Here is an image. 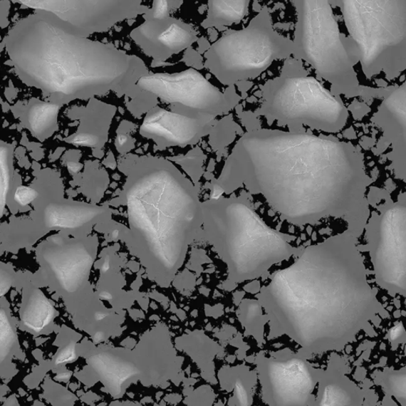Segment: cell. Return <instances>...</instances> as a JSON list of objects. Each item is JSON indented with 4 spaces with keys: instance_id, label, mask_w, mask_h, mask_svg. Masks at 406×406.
Segmentation results:
<instances>
[{
    "instance_id": "8992f818",
    "label": "cell",
    "mask_w": 406,
    "mask_h": 406,
    "mask_svg": "<svg viewBox=\"0 0 406 406\" xmlns=\"http://www.w3.org/2000/svg\"><path fill=\"white\" fill-rule=\"evenodd\" d=\"M293 4L296 11L293 56L330 83L334 95H359L355 48L351 38L340 33L330 3L299 0Z\"/></svg>"
},
{
    "instance_id": "5bb4252c",
    "label": "cell",
    "mask_w": 406,
    "mask_h": 406,
    "mask_svg": "<svg viewBox=\"0 0 406 406\" xmlns=\"http://www.w3.org/2000/svg\"><path fill=\"white\" fill-rule=\"evenodd\" d=\"M213 118H195L164 109L152 112L145 119L142 132L165 146L194 145L212 127Z\"/></svg>"
},
{
    "instance_id": "e0dca14e",
    "label": "cell",
    "mask_w": 406,
    "mask_h": 406,
    "mask_svg": "<svg viewBox=\"0 0 406 406\" xmlns=\"http://www.w3.org/2000/svg\"><path fill=\"white\" fill-rule=\"evenodd\" d=\"M250 2L243 1H209L207 4V24L213 26H225L237 24L246 17Z\"/></svg>"
},
{
    "instance_id": "52a82bcc",
    "label": "cell",
    "mask_w": 406,
    "mask_h": 406,
    "mask_svg": "<svg viewBox=\"0 0 406 406\" xmlns=\"http://www.w3.org/2000/svg\"><path fill=\"white\" fill-rule=\"evenodd\" d=\"M357 58L368 78L393 79L406 68L405 1H340Z\"/></svg>"
},
{
    "instance_id": "7a4b0ae2",
    "label": "cell",
    "mask_w": 406,
    "mask_h": 406,
    "mask_svg": "<svg viewBox=\"0 0 406 406\" xmlns=\"http://www.w3.org/2000/svg\"><path fill=\"white\" fill-rule=\"evenodd\" d=\"M259 301L273 324L305 345L344 347L373 318L375 290L351 236L311 244L272 273Z\"/></svg>"
},
{
    "instance_id": "9a60e30c",
    "label": "cell",
    "mask_w": 406,
    "mask_h": 406,
    "mask_svg": "<svg viewBox=\"0 0 406 406\" xmlns=\"http://www.w3.org/2000/svg\"><path fill=\"white\" fill-rule=\"evenodd\" d=\"M147 26L148 29H144V32L150 33L148 39L165 58L187 50L198 40L192 28L179 20L153 19Z\"/></svg>"
},
{
    "instance_id": "4fadbf2b",
    "label": "cell",
    "mask_w": 406,
    "mask_h": 406,
    "mask_svg": "<svg viewBox=\"0 0 406 406\" xmlns=\"http://www.w3.org/2000/svg\"><path fill=\"white\" fill-rule=\"evenodd\" d=\"M374 122L388 145L389 158L396 177L406 181V78L385 95Z\"/></svg>"
},
{
    "instance_id": "8fae6325",
    "label": "cell",
    "mask_w": 406,
    "mask_h": 406,
    "mask_svg": "<svg viewBox=\"0 0 406 406\" xmlns=\"http://www.w3.org/2000/svg\"><path fill=\"white\" fill-rule=\"evenodd\" d=\"M137 83L145 92L179 108L182 115L214 118L230 109L226 95L194 68L143 76Z\"/></svg>"
},
{
    "instance_id": "d6986e66",
    "label": "cell",
    "mask_w": 406,
    "mask_h": 406,
    "mask_svg": "<svg viewBox=\"0 0 406 406\" xmlns=\"http://www.w3.org/2000/svg\"><path fill=\"white\" fill-rule=\"evenodd\" d=\"M53 316V308L46 297L35 296L24 313L25 325L32 330L39 331L50 323Z\"/></svg>"
},
{
    "instance_id": "4316f807",
    "label": "cell",
    "mask_w": 406,
    "mask_h": 406,
    "mask_svg": "<svg viewBox=\"0 0 406 406\" xmlns=\"http://www.w3.org/2000/svg\"><path fill=\"white\" fill-rule=\"evenodd\" d=\"M67 167L68 171L73 174L78 173L82 169L81 165L76 162H68Z\"/></svg>"
},
{
    "instance_id": "484cf974",
    "label": "cell",
    "mask_w": 406,
    "mask_h": 406,
    "mask_svg": "<svg viewBox=\"0 0 406 406\" xmlns=\"http://www.w3.org/2000/svg\"><path fill=\"white\" fill-rule=\"evenodd\" d=\"M402 330L400 327H395L390 333V338L392 341H395L401 337Z\"/></svg>"
},
{
    "instance_id": "603a6c76",
    "label": "cell",
    "mask_w": 406,
    "mask_h": 406,
    "mask_svg": "<svg viewBox=\"0 0 406 406\" xmlns=\"http://www.w3.org/2000/svg\"><path fill=\"white\" fill-rule=\"evenodd\" d=\"M38 193L33 189L26 187H20L17 189L15 199L20 205L25 206L29 204L35 198Z\"/></svg>"
},
{
    "instance_id": "f1b7e54d",
    "label": "cell",
    "mask_w": 406,
    "mask_h": 406,
    "mask_svg": "<svg viewBox=\"0 0 406 406\" xmlns=\"http://www.w3.org/2000/svg\"><path fill=\"white\" fill-rule=\"evenodd\" d=\"M109 269H110V262H109V259L107 258V260L104 261L101 269L103 272H106L108 271Z\"/></svg>"
},
{
    "instance_id": "3957f363",
    "label": "cell",
    "mask_w": 406,
    "mask_h": 406,
    "mask_svg": "<svg viewBox=\"0 0 406 406\" xmlns=\"http://www.w3.org/2000/svg\"><path fill=\"white\" fill-rule=\"evenodd\" d=\"M6 48L21 79L59 100L122 90L145 73L141 61L46 11L14 26Z\"/></svg>"
},
{
    "instance_id": "cb8c5ba5",
    "label": "cell",
    "mask_w": 406,
    "mask_h": 406,
    "mask_svg": "<svg viewBox=\"0 0 406 406\" xmlns=\"http://www.w3.org/2000/svg\"><path fill=\"white\" fill-rule=\"evenodd\" d=\"M170 4L167 1L154 3L153 19L165 20L170 19Z\"/></svg>"
},
{
    "instance_id": "ffe728a7",
    "label": "cell",
    "mask_w": 406,
    "mask_h": 406,
    "mask_svg": "<svg viewBox=\"0 0 406 406\" xmlns=\"http://www.w3.org/2000/svg\"><path fill=\"white\" fill-rule=\"evenodd\" d=\"M379 382L386 394L394 397L402 406H406V368L387 370L382 373Z\"/></svg>"
},
{
    "instance_id": "30bf717a",
    "label": "cell",
    "mask_w": 406,
    "mask_h": 406,
    "mask_svg": "<svg viewBox=\"0 0 406 406\" xmlns=\"http://www.w3.org/2000/svg\"><path fill=\"white\" fill-rule=\"evenodd\" d=\"M369 243L376 281L406 298V201L385 207L370 228Z\"/></svg>"
},
{
    "instance_id": "277c9868",
    "label": "cell",
    "mask_w": 406,
    "mask_h": 406,
    "mask_svg": "<svg viewBox=\"0 0 406 406\" xmlns=\"http://www.w3.org/2000/svg\"><path fill=\"white\" fill-rule=\"evenodd\" d=\"M202 214L203 236L226 264L232 283L260 278L299 254L289 236L267 225L246 198L202 202Z\"/></svg>"
},
{
    "instance_id": "f546056e",
    "label": "cell",
    "mask_w": 406,
    "mask_h": 406,
    "mask_svg": "<svg viewBox=\"0 0 406 406\" xmlns=\"http://www.w3.org/2000/svg\"><path fill=\"white\" fill-rule=\"evenodd\" d=\"M100 298L103 300H110L112 298V296L110 293L103 291L100 293Z\"/></svg>"
},
{
    "instance_id": "83f0119b",
    "label": "cell",
    "mask_w": 406,
    "mask_h": 406,
    "mask_svg": "<svg viewBox=\"0 0 406 406\" xmlns=\"http://www.w3.org/2000/svg\"><path fill=\"white\" fill-rule=\"evenodd\" d=\"M117 141H118V143L119 145L123 146L127 143L128 137L127 135H118V137L117 138Z\"/></svg>"
},
{
    "instance_id": "44dd1931",
    "label": "cell",
    "mask_w": 406,
    "mask_h": 406,
    "mask_svg": "<svg viewBox=\"0 0 406 406\" xmlns=\"http://www.w3.org/2000/svg\"><path fill=\"white\" fill-rule=\"evenodd\" d=\"M88 219V212H82L76 209H54L48 212V221L51 227L72 228L78 227Z\"/></svg>"
},
{
    "instance_id": "ba28073f",
    "label": "cell",
    "mask_w": 406,
    "mask_h": 406,
    "mask_svg": "<svg viewBox=\"0 0 406 406\" xmlns=\"http://www.w3.org/2000/svg\"><path fill=\"white\" fill-rule=\"evenodd\" d=\"M293 54L292 41L277 32L263 11L243 29L228 32L209 47L205 66L224 85L254 80L274 61Z\"/></svg>"
},
{
    "instance_id": "2e32d148",
    "label": "cell",
    "mask_w": 406,
    "mask_h": 406,
    "mask_svg": "<svg viewBox=\"0 0 406 406\" xmlns=\"http://www.w3.org/2000/svg\"><path fill=\"white\" fill-rule=\"evenodd\" d=\"M60 108L58 104L47 102L33 103L26 115L27 127L39 138L52 135L58 127Z\"/></svg>"
},
{
    "instance_id": "7402d4cb",
    "label": "cell",
    "mask_w": 406,
    "mask_h": 406,
    "mask_svg": "<svg viewBox=\"0 0 406 406\" xmlns=\"http://www.w3.org/2000/svg\"><path fill=\"white\" fill-rule=\"evenodd\" d=\"M9 149L6 146L1 147L0 151V186H1V204L4 207L6 193H8L10 183V170H9Z\"/></svg>"
},
{
    "instance_id": "d4e9b609",
    "label": "cell",
    "mask_w": 406,
    "mask_h": 406,
    "mask_svg": "<svg viewBox=\"0 0 406 406\" xmlns=\"http://www.w3.org/2000/svg\"><path fill=\"white\" fill-rule=\"evenodd\" d=\"M98 142H99V139L90 134L77 135L71 140L73 145L81 147H94L98 144Z\"/></svg>"
},
{
    "instance_id": "7c38bea8",
    "label": "cell",
    "mask_w": 406,
    "mask_h": 406,
    "mask_svg": "<svg viewBox=\"0 0 406 406\" xmlns=\"http://www.w3.org/2000/svg\"><path fill=\"white\" fill-rule=\"evenodd\" d=\"M30 8L52 13L83 32L103 31L137 15L141 4L118 1H26Z\"/></svg>"
},
{
    "instance_id": "5b68a950",
    "label": "cell",
    "mask_w": 406,
    "mask_h": 406,
    "mask_svg": "<svg viewBox=\"0 0 406 406\" xmlns=\"http://www.w3.org/2000/svg\"><path fill=\"white\" fill-rule=\"evenodd\" d=\"M135 189L131 192L148 207L130 202L141 206V211L150 216V219L136 224L150 235L154 254L164 269L175 273L184 263L190 244L202 232L198 190L170 165L154 167L137 182Z\"/></svg>"
},
{
    "instance_id": "ac0fdd59",
    "label": "cell",
    "mask_w": 406,
    "mask_h": 406,
    "mask_svg": "<svg viewBox=\"0 0 406 406\" xmlns=\"http://www.w3.org/2000/svg\"><path fill=\"white\" fill-rule=\"evenodd\" d=\"M353 383L338 382L326 387L321 399V406H355L360 394Z\"/></svg>"
},
{
    "instance_id": "4dcf8cb0",
    "label": "cell",
    "mask_w": 406,
    "mask_h": 406,
    "mask_svg": "<svg viewBox=\"0 0 406 406\" xmlns=\"http://www.w3.org/2000/svg\"><path fill=\"white\" fill-rule=\"evenodd\" d=\"M118 236V230L113 231V233H112V237L117 238Z\"/></svg>"
},
{
    "instance_id": "6da1fadb",
    "label": "cell",
    "mask_w": 406,
    "mask_h": 406,
    "mask_svg": "<svg viewBox=\"0 0 406 406\" xmlns=\"http://www.w3.org/2000/svg\"><path fill=\"white\" fill-rule=\"evenodd\" d=\"M218 186L261 195L296 227L341 218L360 207L367 188L361 153L352 144L298 131L260 129L243 135L226 160Z\"/></svg>"
},
{
    "instance_id": "9c48e42d",
    "label": "cell",
    "mask_w": 406,
    "mask_h": 406,
    "mask_svg": "<svg viewBox=\"0 0 406 406\" xmlns=\"http://www.w3.org/2000/svg\"><path fill=\"white\" fill-rule=\"evenodd\" d=\"M260 108L262 115L280 124L332 134L344 129L348 119V109L337 95L314 77L300 73L270 81Z\"/></svg>"
}]
</instances>
